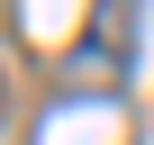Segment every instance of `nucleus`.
I'll return each mask as SVG.
<instances>
[{
    "instance_id": "f257e3e1",
    "label": "nucleus",
    "mask_w": 154,
    "mask_h": 145,
    "mask_svg": "<svg viewBox=\"0 0 154 145\" xmlns=\"http://www.w3.org/2000/svg\"><path fill=\"white\" fill-rule=\"evenodd\" d=\"M127 45H136V0H100V18L72 45V72L109 91V82H127Z\"/></svg>"
},
{
    "instance_id": "f03ea898",
    "label": "nucleus",
    "mask_w": 154,
    "mask_h": 145,
    "mask_svg": "<svg viewBox=\"0 0 154 145\" xmlns=\"http://www.w3.org/2000/svg\"><path fill=\"white\" fill-rule=\"evenodd\" d=\"M0 109H9V72H0Z\"/></svg>"
}]
</instances>
